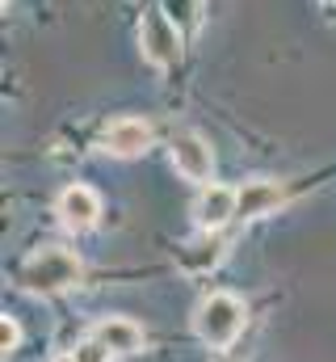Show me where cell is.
Here are the masks:
<instances>
[{"instance_id":"1","label":"cell","mask_w":336,"mask_h":362,"mask_svg":"<svg viewBox=\"0 0 336 362\" xmlns=\"http://www.w3.org/2000/svg\"><path fill=\"white\" fill-rule=\"evenodd\" d=\"M84 278L80 257L64 245H47L38 253H30L17 270V286L30 291V295H59V291H72Z\"/></svg>"},{"instance_id":"2","label":"cell","mask_w":336,"mask_h":362,"mask_svg":"<svg viewBox=\"0 0 336 362\" xmlns=\"http://www.w3.org/2000/svg\"><path fill=\"white\" fill-rule=\"evenodd\" d=\"M244 320H248V312H244V303H240L232 291H210V295L198 303V312H193V329H198V337H202L210 350H227V346L240 337Z\"/></svg>"},{"instance_id":"3","label":"cell","mask_w":336,"mask_h":362,"mask_svg":"<svg viewBox=\"0 0 336 362\" xmlns=\"http://www.w3.org/2000/svg\"><path fill=\"white\" fill-rule=\"evenodd\" d=\"M139 42H143V59L152 68H172L181 59V30L168 21L164 8H152L143 17V30H139Z\"/></svg>"},{"instance_id":"4","label":"cell","mask_w":336,"mask_h":362,"mask_svg":"<svg viewBox=\"0 0 336 362\" xmlns=\"http://www.w3.org/2000/svg\"><path fill=\"white\" fill-rule=\"evenodd\" d=\"M172 169H176L185 181L206 185L210 173H215V152H210V144H206L198 131H181V135H172Z\"/></svg>"},{"instance_id":"5","label":"cell","mask_w":336,"mask_h":362,"mask_svg":"<svg viewBox=\"0 0 336 362\" xmlns=\"http://www.w3.org/2000/svg\"><path fill=\"white\" fill-rule=\"evenodd\" d=\"M101 148H105L109 156H118V160L143 156V152L152 148V127H148L143 118H118V122H109V127H105Z\"/></svg>"},{"instance_id":"6","label":"cell","mask_w":336,"mask_h":362,"mask_svg":"<svg viewBox=\"0 0 336 362\" xmlns=\"http://www.w3.org/2000/svg\"><path fill=\"white\" fill-rule=\"evenodd\" d=\"M55 215H59L64 228L88 232V228L97 223V215H101V198H97L92 185H68V189L59 194V202H55Z\"/></svg>"},{"instance_id":"7","label":"cell","mask_w":336,"mask_h":362,"mask_svg":"<svg viewBox=\"0 0 336 362\" xmlns=\"http://www.w3.org/2000/svg\"><path fill=\"white\" fill-rule=\"evenodd\" d=\"M193 219L202 232H219L227 219H236V189L232 185H206L193 202Z\"/></svg>"},{"instance_id":"8","label":"cell","mask_w":336,"mask_h":362,"mask_svg":"<svg viewBox=\"0 0 336 362\" xmlns=\"http://www.w3.org/2000/svg\"><path fill=\"white\" fill-rule=\"evenodd\" d=\"M277 206H282V185L277 181L256 177L236 189V219H260V215H269Z\"/></svg>"},{"instance_id":"9","label":"cell","mask_w":336,"mask_h":362,"mask_svg":"<svg viewBox=\"0 0 336 362\" xmlns=\"http://www.w3.org/2000/svg\"><path fill=\"white\" fill-rule=\"evenodd\" d=\"M92 337L105 341L114 354H139L143 350V329L131 320V316H101L92 325Z\"/></svg>"},{"instance_id":"10","label":"cell","mask_w":336,"mask_h":362,"mask_svg":"<svg viewBox=\"0 0 336 362\" xmlns=\"http://www.w3.org/2000/svg\"><path fill=\"white\" fill-rule=\"evenodd\" d=\"M223 262V240H219V232H202L198 240H189L185 249H181V266L185 270H215Z\"/></svg>"},{"instance_id":"11","label":"cell","mask_w":336,"mask_h":362,"mask_svg":"<svg viewBox=\"0 0 336 362\" xmlns=\"http://www.w3.org/2000/svg\"><path fill=\"white\" fill-rule=\"evenodd\" d=\"M160 8L168 13V21H172L176 30H189V25H198L202 0H160Z\"/></svg>"},{"instance_id":"12","label":"cell","mask_w":336,"mask_h":362,"mask_svg":"<svg viewBox=\"0 0 336 362\" xmlns=\"http://www.w3.org/2000/svg\"><path fill=\"white\" fill-rule=\"evenodd\" d=\"M72 358H76V362H114V350H109L105 341H97V337L88 333L80 346L72 350Z\"/></svg>"},{"instance_id":"13","label":"cell","mask_w":336,"mask_h":362,"mask_svg":"<svg viewBox=\"0 0 336 362\" xmlns=\"http://www.w3.org/2000/svg\"><path fill=\"white\" fill-rule=\"evenodd\" d=\"M17 341H21V325H17L13 316H4V320H0V350H4V358L17 350Z\"/></svg>"},{"instance_id":"14","label":"cell","mask_w":336,"mask_h":362,"mask_svg":"<svg viewBox=\"0 0 336 362\" xmlns=\"http://www.w3.org/2000/svg\"><path fill=\"white\" fill-rule=\"evenodd\" d=\"M55 362H76V358H72V354H64V358H55Z\"/></svg>"}]
</instances>
